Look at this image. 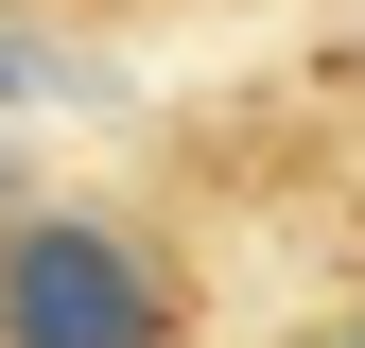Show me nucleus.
<instances>
[{
  "instance_id": "obj_3",
  "label": "nucleus",
  "mask_w": 365,
  "mask_h": 348,
  "mask_svg": "<svg viewBox=\"0 0 365 348\" xmlns=\"http://www.w3.org/2000/svg\"><path fill=\"white\" fill-rule=\"evenodd\" d=\"M348 348H365V331H348Z\"/></svg>"
},
{
  "instance_id": "obj_2",
  "label": "nucleus",
  "mask_w": 365,
  "mask_h": 348,
  "mask_svg": "<svg viewBox=\"0 0 365 348\" xmlns=\"http://www.w3.org/2000/svg\"><path fill=\"white\" fill-rule=\"evenodd\" d=\"M18 87H53V70H35V53H18V35H0V105H18Z\"/></svg>"
},
{
  "instance_id": "obj_1",
  "label": "nucleus",
  "mask_w": 365,
  "mask_h": 348,
  "mask_svg": "<svg viewBox=\"0 0 365 348\" xmlns=\"http://www.w3.org/2000/svg\"><path fill=\"white\" fill-rule=\"evenodd\" d=\"M174 331H192V296L140 227H105V209L0 227V348H174Z\"/></svg>"
}]
</instances>
